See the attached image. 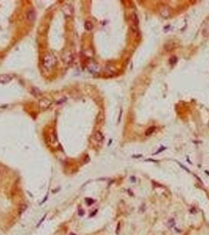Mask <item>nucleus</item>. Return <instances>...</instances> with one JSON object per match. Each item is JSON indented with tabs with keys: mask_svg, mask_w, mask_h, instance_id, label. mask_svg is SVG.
Segmentation results:
<instances>
[{
	"mask_svg": "<svg viewBox=\"0 0 209 235\" xmlns=\"http://www.w3.org/2000/svg\"><path fill=\"white\" fill-rule=\"evenodd\" d=\"M57 63L56 57L52 53H47L43 58V66L47 70L53 68Z\"/></svg>",
	"mask_w": 209,
	"mask_h": 235,
	"instance_id": "1",
	"label": "nucleus"
},
{
	"mask_svg": "<svg viewBox=\"0 0 209 235\" xmlns=\"http://www.w3.org/2000/svg\"><path fill=\"white\" fill-rule=\"evenodd\" d=\"M62 11L66 17H72L74 13V9L70 3H66L62 7Z\"/></svg>",
	"mask_w": 209,
	"mask_h": 235,
	"instance_id": "2",
	"label": "nucleus"
},
{
	"mask_svg": "<svg viewBox=\"0 0 209 235\" xmlns=\"http://www.w3.org/2000/svg\"><path fill=\"white\" fill-rule=\"evenodd\" d=\"M51 103H52V101L50 100H49L47 98H43L39 100V108H40L41 110H46L51 105Z\"/></svg>",
	"mask_w": 209,
	"mask_h": 235,
	"instance_id": "3",
	"label": "nucleus"
},
{
	"mask_svg": "<svg viewBox=\"0 0 209 235\" xmlns=\"http://www.w3.org/2000/svg\"><path fill=\"white\" fill-rule=\"evenodd\" d=\"M12 79H13V76L11 74H0V83L6 84V83H9Z\"/></svg>",
	"mask_w": 209,
	"mask_h": 235,
	"instance_id": "4",
	"label": "nucleus"
},
{
	"mask_svg": "<svg viewBox=\"0 0 209 235\" xmlns=\"http://www.w3.org/2000/svg\"><path fill=\"white\" fill-rule=\"evenodd\" d=\"M26 17L27 20L29 21V22H33L34 20L36 19V12L35 10L32 9H28L27 13H26Z\"/></svg>",
	"mask_w": 209,
	"mask_h": 235,
	"instance_id": "5",
	"label": "nucleus"
},
{
	"mask_svg": "<svg viewBox=\"0 0 209 235\" xmlns=\"http://www.w3.org/2000/svg\"><path fill=\"white\" fill-rule=\"evenodd\" d=\"M62 59H63V60L66 63H69L70 62H72V53L69 52V51H67V52H65L64 54H63V56H62Z\"/></svg>",
	"mask_w": 209,
	"mask_h": 235,
	"instance_id": "6",
	"label": "nucleus"
},
{
	"mask_svg": "<svg viewBox=\"0 0 209 235\" xmlns=\"http://www.w3.org/2000/svg\"><path fill=\"white\" fill-rule=\"evenodd\" d=\"M95 140H96L97 141H98V142L102 141V140H103V139H104L102 133H101V132H99V131L96 132V133H95Z\"/></svg>",
	"mask_w": 209,
	"mask_h": 235,
	"instance_id": "7",
	"label": "nucleus"
},
{
	"mask_svg": "<svg viewBox=\"0 0 209 235\" xmlns=\"http://www.w3.org/2000/svg\"><path fill=\"white\" fill-rule=\"evenodd\" d=\"M131 19H132V21H133V23H134V25H138V22H139V20H138V16L135 14H132V16H131Z\"/></svg>",
	"mask_w": 209,
	"mask_h": 235,
	"instance_id": "8",
	"label": "nucleus"
},
{
	"mask_svg": "<svg viewBox=\"0 0 209 235\" xmlns=\"http://www.w3.org/2000/svg\"><path fill=\"white\" fill-rule=\"evenodd\" d=\"M84 27H85V28L87 31H90V30L93 29L94 25H93V24L90 22V21H87V22L85 23V24H84Z\"/></svg>",
	"mask_w": 209,
	"mask_h": 235,
	"instance_id": "9",
	"label": "nucleus"
},
{
	"mask_svg": "<svg viewBox=\"0 0 209 235\" xmlns=\"http://www.w3.org/2000/svg\"><path fill=\"white\" fill-rule=\"evenodd\" d=\"M155 129H156V127H154V126H152V127H149V129L146 130V132H145V135L146 136H149V135H151L154 131H155Z\"/></svg>",
	"mask_w": 209,
	"mask_h": 235,
	"instance_id": "10",
	"label": "nucleus"
},
{
	"mask_svg": "<svg viewBox=\"0 0 209 235\" xmlns=\"http://www.w3.org/2000/svg\"><path fill=\"white\" fill-rule=\"evenodd\" d=\"M6 173V169L5 166L0 163V176H3Z\"/></svg>",
	"mask_w": 209,
	"mask_h": 235,
	"instance_id": "11",
	"label": "nucleus"
},
{
	"mask_svg": "<svg viewBox=\"0 0 209 235\" xmlns=\"http://www.w3.org/2000/svg\"><path fill=\"white\" fill-rule=\"evenodd\" d=\"M78 213H79V216H83V215H84V211H83V209H79V212H78Z\"/></svg>",
	"mask_w": 209,
	"mask_h": 235,
	"instance_id": "12",
	"label": "nucleus"
},
{
	"mask_svg": "<svg viewBox=\"0 0 209 235\" xmlns=\"http://www.w3.org/2000/svg\"><path fill=\"white\" fill-rule=\"evenodd\" d=\"M120 227V223H118V224H117V234H119Z\"/></svg>",
	"mask_w": 209,
	"mask_h": 235,
	"instance_id": "13",
	"label": "nucleus"
},
{
	"mask_svg": "<svg viewBox=\"0 0 209 235\" xmlns=\"http://www.w3.org/2000/svg\"><path fill=\"white\" fill-rule=\"evenodd\" d=\"M69 235H76V234H75V233H70Z\"/></svg>",
	"mask_w": 209,
	"mask_h": 235,
	"instance_id": "14",
	"label": "nucleus"
}]
</instances>
